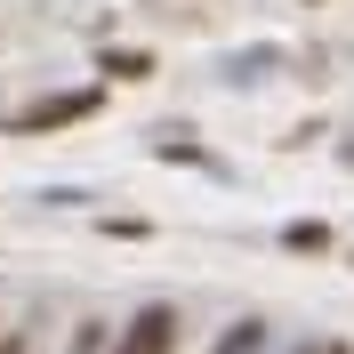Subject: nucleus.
Here are the masks:
<instances>
[{
	"label": "nucleus",
	"instance_id": "nucleus-5",
	"mask_svg": "<svg viewBox=\"0 0 354 354\" xmlns=\"http://www.w3.org/2000/svg\"><path fill=\"white\" fill-rule=\"evenodd\" d=\"M282 250L314 258V250H330V225H322V218H298V225H282Z\"/></svg>",
	"mask_w": 354,
	"mask_h": 354
},
{
	"label": "nucleus",
	"instance_id": "nucleus-2",
	"mask_svg": "<svg viewBox=\"0 0 354 354\" xmlns=\"http://www.w3.org/2000/svg\"><path fill=\"white\" fill-rule=\"evenodd\" d=\"M105 354H177V314H169V306H145V314H129V330L113 338Z\"/></svg>",
	"mask_w": 354,
	"mask_h": 354
},
{
	"label": "nucleus",
	"instance_id": "nucleus-6",
	"mask_svg": "<svg viewBox=\"0 0 354 354\" xmlns=\"http://www.w3.org/2000/svg\"><path fill=\"white\" fill-rule=\"evenodd\" d=\"M153 153L161 161H185V169H218V153H201L194 137H153Z\"/></svg>",
	"mask_w": 354,
	"mask_h": 354
},
{
	"label": "nucleus",
	"instance_id": "nucleus-3",
	"mask_svg": "<svg viewBox=\"0 0 354 354\" xmlns=\"http://www.w3.org/2000/svg\"><path fill=\"white\" fill-rule=\"evenodd\" d=\"M209 354H266V322H258V314H242V322H225Z\"/></svg>",
	"mask_w": 354,
	"mask_h": 354
},
{
	"label": "nucleus",
	"instance_id": "nucleus-7",
	"mask_svg": "<svg viewBox=\"0 0 354 354\" xmlns=\"http://www.w3.org/2000/svg\"><path fill=\"white\" fill-rule=\"evenodd\" d=\"M24 346H32L24 330H0V354H24Z\"/></svg>",
	"mask_w": 354,
	"mask_h": 354
},
{
	"label": "nucleus",
	"instance_id": "nucleus-4",
	"mask_svg": "<svg viewBox=\"0 0 354 354\" xmlns=\"http://www.w3.org/2000/svg\"><path fill=\"white\" fill-rule=\"evenodd\" d=\"M97 73H105V81H145V73H153V57H145V48H105V57H97Z\"/></svg>",
	"mask_w": 354,
	"mask_h": 354
},
{
	"label": "nucleus",
	"instance_id": "nucleus-1",
	"mask_svg": "<svg viewBox=\"0 0 354 354\" xmlns=\"http://www.w3.org/2000/svg\"><path fill=\"white\" fill-rule=\"evenodd\" d=\"M105 105L97 88H57V97H32V105L8 113V137H48V129H73V121H88V113Z\"/></svg>",
	"mask_w": 354,
	"mask_h": 354
},
{
	"label": "nucleus",
	"instance_id": "nucleus-8",
	"mask_svg": "<svg viewBox=\"0 0 354 354\" xmlns=\"http://www.w3.org/2000/svg\"><path fill=\"white\" fill-rule=\"evenodd\" d=\"M322 354H354V346H338V338H330V346H322Z\"/></svg>",
	"mask_w": 354,
	"mask_h": 354
}]
</instances>
